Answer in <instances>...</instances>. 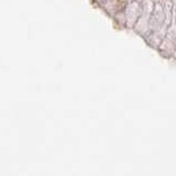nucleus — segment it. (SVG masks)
Instances as JSON below:
<instances>
[]
</instances>
